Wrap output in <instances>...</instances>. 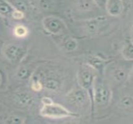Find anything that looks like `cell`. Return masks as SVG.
Instances as JSON below:
<instances>
[{
	"label": "cell",
	"instance_id": "1",
	"mask_svg": "<svg viewBox=\"0 0 133 124\" xmlns=\"http://www.w3.org/2000/svg\"><path fill=\"white\" fill-rule=\"evenodd\" d=\"M109 19L106 16H97L90 19L84 20L82 25L90 35H96L106 29L109 25Z\"/></svg>",
	"mask_w": 133,
	"mask_h": 124
},
{
	"label": "cell",
	"instance_id": "2",
	"mask_svg": "<svg viewBox=\"0 0 133 124\" xmlns=\"http://www.w3.org/2000/svg\"><path fill=\"white\" fill-rule=\"evenodd\" d=\"M40 113L43 117L52 119H61L69 117L72 115L70 112L62 105L53 103L44 104Z\"/></svg>",
	"mask_w": 133,
	"mask_h": 124
},
{
	"label": "cell",
	"instance_id": "3",
	"mask_svg": "<svg viewBox=\"0 0 133 124\" xmlns=\"http://www.w3.org/2000/svg\"><path fill=\"white\" fill-rule=\"evenodd\" d=\"M94 85V100L95 104L99 107L107 105L109 100V91L103 82L96 80Z\"/></svg>",
	"mask_w": 133,
	"mask_h": 124
},
{
	"label": "cell",
	"instance_id": "4",
	"mask_svg": "<svg viewBox=\"0 0 133 124\" xmlns=\"http://www.w3.org/2000/svg\"><path fill=\"white\" fill-rule=\"evenodd\" d=\"M71 4L72 8L81 14L95 13L101 10L94 0H71Z\"/></svg>",
	"mask_w": 133,
	"mask_h": 124
},
{
	"label": "cell",
	"instance_id": "5",
	"mask_svg": "<svg viewBox=\"0 0 133 124\" xmlns=\"http://www.w3.org/2000/svg\"><path fill=\"white\" fill-rule=\"evenodd\" d=\"M44 29L52 35H58L65 28V24L63 20L55 16H46L43 19Z\"/></svg>",
	"mask_w": 133,
	"mask_h": 124
},
{
	"label": "cell",
	"instance_id": "6",
	"mask_svg": "<svg viewBox=\"0 0 133 124\" xmlns=\"http://www.w3.org/2000/svg\"><path fill=\"white\" fill-rule=\"evenodd\" d=\"M104 11L109 16L113 17L119 16L126 12L124 4L121 0H107Z\"/></svg>",
	"mask_w": 133,
	"mask_h": 124
},
{
	"label": "cell",
	"instance_id": "7",
	"mask_svg": "<svg viewBox=\"0 0 133 124\" xmlns=\"http://www.w3.org/2000/svg\"><path fill=\"white\" fill-rule=\"evenodd\" d=\"M86 100V94L82 89H76L68 94L66 101L68 104L73 106L83 105Z\"/></svg>",
	"mask_w": 133,
	"mask_h": 124
},
{
	"label": "cell",
	"instance_id": "8",
	"mask_svg": "<svg viewBox=\"0 0 133 124\" xmlns=\"http://www.w3.org/2000/svg\"><path fill=\"white\" fill-rule=\"evenodd\" d=\"M4 55L11 61H17L24 55V49L19 45L10 44L4 49Z\"/></svg>",
	"mask_w": 133,
	"mask_h": 124
},
{
	"label": "cell",
	"instance_id": "9",
	"mask_svg": "<svg viewBox=\"0 0 133 124\" xmlns=\"http://www.w3.org/2000/svg\"><path fill=\"white\" fill-rule=\"evenodd\" d=\"M93 74L88 68H84L79 73V83L84 89H88L93 84Z\"/></svg>",
	"mask_w": 133,
	"mask_h": 124
},
{
	"label": "cell",
	"instance_id": "10",
	"mask_svg": "<svg viewBox=\"0 0 133 124\" xmlns=\"http://www.w3.org/2000/svg\"><path fill=\"white\" fill-rule=\"evenodd\" d=\"M15 100L21 106H28L33 102V98L30 94L27 92H19L15 95Z\"/></svg>",
	"mask_w": 133,
	"mask_h": 124
},
{
	"label": "cell",
	"instance_id": "11",
	"mask_svg": "<svg viewBox=\"0 0 133 124\" xmlns=\"http://www.w3.org/2000/svg\"><path fill=\"white\" fill-rule=\"evenodd\" d=\"M38 6L45 12H53L57 8L56 0H38Z\"/></svg>",
	"mask_w": 133,
	"mask_h": 124
},
{
	"label": "cell",
	"instance_id": "12",
	"mask_svg": "<svg viewBox=\"0 0 133 124\" xmlns=\"http://www.w3.org/2000/svg\"><path fill=\"white\" fill-rule=\"evenodd\" d=\"M15 10V8L6 0H0V15L8 17L11 16Z\"/></svg>",
	"mask_w": 133,
	"mask_h": 124
},
{
	"label": "cell",
	"instance_id": "13",
	"mask_svg": "<svg viewBox=\"0 0 133 124\" xmlns=\"http://www.w3.org/2000/svg\"><path fill=\"white\" fill-rule=\"evenodd\" d=\"M16 10L23 12V13L29 11V6L26 0H11Z\"/></svg>",
	"mask_w": 133,
	"mask_h": 124
},
{
	"label": "cell",
	"instance_id": "14",
	"mask_svg": "<svg viewBox=\"0 0 133 124\" xmlns=\"http://www.w3.org/2000/svg\"><path fill=\"white\" fill-rule=\"evenodd\" d=\"M44 85L46 89L51 91H55L58 89L59 86V83L57 80L53 78H48L45 80L44 82Z\"/></svg>",
	"mask_w": 133,
	"mask_h": 124
},
{
	"label": "cell",
	"instance_id": "15",
	"mask_svg": "<svg viewBox=\"0 0 133 124\" xmlns=\"http://www.w3.org/2000/svg\"><path fill=\"white\" fill-rule=\"evenodd\" d=\"M114 79L116 81L118 82H121L125 80L126 77V72L123 68H117L114 71L113 74Z\"/></svg>",
	"mask_w": 133,
	"mask_h": 124
},
{
	"label": "cell",
	"instance_id": "16",
	"mask_svg": "<svg viewBox=\"0 0 133 124\" xmlns=\"http://www.w3.org/2000/svg\"><path fill=\"white\" fill-rule=\"evenodd\" d=\"M89 63L92 67L96 69H101L104 64V60L97 57H91L89 59Z\"/></svg>",
	"mask_w": 133,
	"mask_h": 124
},
{
	"label": "cell",
	"instance_id": "17",
	"mask_svg": "<svg viewBox=\"0 0 133 124\" xmlns=\"http://www.w3.org/2000/svg\"><path fill=\"white\" fill-rule=\"evenodd\" d=\"M64 46L65 49L68 51H73L76 49L78 43L75 39L72 38H69L64 42Z\"/></svg>",
	"mask_w": 133,
	"mask_h": 124
},
{
	"label": "cell",
	"instance_id": "18",
	"mask_svg": "<svg viewBox=\"0 0 133 124\" xmlns=\"http://www.w3.org/2000/svg\"><path fill=\"white\" fill-rule=\"evenodd\" d=\"M15 34L18 37H24L28 34V29L24 26H17L15 29Z\"/></svg>",
	"mask_w": 133,
	"mask_h": 124
},
{
	"label": "cell",
	"instance_id": "19",
	"mask_svg": "<svg viewBox=\"0 0 133 124\" xmlns=\"http://www.w3.org/2000/svg\"><path fill=\"white\" fill-rule=\"evenodd\" d=\"M29 74H30V72H29V69L26 67H23L20 68L19 70L18 71L17 76L19 77L20 79L24 80L29 77Z\"/></svg>",
	"mask_w": 133,
	"mask_h": 124
},
{
	"label": "cell",
	"instance_id": "20",
	"mask_svg": "<svg viewBox=\"0 0 133 124\" xmlns=\"http://www.w3.org/2000/svg\"><path fill=\"white\" fill-rule=\"evenodd\" d=\"M121 105L124 108H129L132 106V98L130 96H125L121 100Z\"/></svg>",
	"mask_w": 133,
	"mask_h": 124
},
{
	"label": "cell",
	"instance_id": "21",
	"mask_svg": "<svg viewBox=\"0 0 133 124\" xmlns=\"http://www.w3.org/2000/svg\"><path fill=\"white\" fill-rule=\"evenodd\" d=\"M6 123L9 124H21L23 123V119L17 115H11L8 118Z\"/></svg>",
	"mask_w": 133,
	"mask_h": 124
},
{
	"label": "cell",
	"instance_id": "22",
	"mask_svg": "<svg viewBox=\"0 0 133 124\" xmlns=\"http://www.w3.org/2000/svg\"><path fill=\"white\" fill-rule=\"evenodd\" d=\"M124 52L125 56H127L129 59L131 58V59H132L133 48L132 43L127 45L124 49Z\"/></svg>",
	"mask_w": 133,
	"mask_h": 124
},
{
	"label": "cell",
	"instance_id": "23",
	"mask_svg": "<svg viewBox=\"0 0 133 124\" xmlns=\"http://www.w3.org/2000/svg\"><path fill=\"white\" fill-rule=\"evenodd\" d=\"M11 16L15 19H21L24 17V13L15 9V10L14 11L13 14H12Z\"/></svg>",
	"mask_w": 133,
	"mask_h": 124
},
{
	"label": "cell",
	"instance_id": "24",
	"mask_svg": "<svg viewBox=\"0 0 133 124\" xmlns=\"http://www.w3.org/2000/svg\"><path fill=\"white\" fill-rule=\"evenodd\" d=\"M94 1L97 5V6L101 10H105V5H106L107 0H94Z\"/></svg>",
	"mask_w": 133,
	"mask_h": 124
},
{
	"label": "cell",
	"instance_id": "25",
	"mask_svg": "<svg viewBox=\"0 0 133 124\" xmlns=\"http://www.w3.org/2000/svg\"><path fill=\"white\" fill-rule=\"evenodd\" d=\"M124 4L125 6V11H128L130 10L131 7L132 6V0H121Z\"/></svg>",
	"mask_w": 133,
	"mask_h": 124
},
{
	"label": "cell",
	"instance_id": "26",
	"mask_svg": "<svg viewBox=\"0 0 133 124\" xmlns=\"http://www.w3.org/2000/svg\"><path fill=\"white\" fill-rule=\"evenodd\" d=\"M32 88L35 90V91H40V90L42 89V85H41V84L40 83L39 81H37L36 82L32 84Z\"/></svg>",
	"mask_w": 133,
	"mask_h": 124
},
{
	"label": "cell",
	"instance_id": "27",
	"mask_svg": "<svg viewBox=\"0 0 133 124\" xmlns=\"http://www.w3.org/2000/svg\"><path fill=\"white\" fill-rule=\"evenodd\" d=\"M42 101L44 104H49L52 103L51 99L48 98V97H44L42 99Z\"/></svg>",
	"mask_w": 133,
	"mask_h": 124
}]
</instances>
